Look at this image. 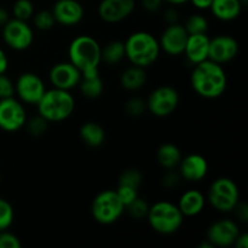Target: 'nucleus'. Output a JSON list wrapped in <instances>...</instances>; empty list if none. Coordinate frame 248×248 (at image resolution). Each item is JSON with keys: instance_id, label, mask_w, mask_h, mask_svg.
<instances>
[{"instance_id": "nucleus-37", "label": "nucleus", "mask_w": 248, "mask_h": 248, "mask_svg": "<svg viewBox=\"0 0 248 248\" xmlns=\"http://www.w3.org/2000/svg\"><path fill=\"white\" fill-rule=\"evenodd\" d=\"M22 244L18 237L12 232L4 230L0 232V248H21Z\"/></svg>"}, {"instance_id": "nucleus-33", "label": "nucleus", "mask_w": 248, "mask_h": 248, "mask_svg": "<svg viewBox=\"0 0 248 248\" xmlns=\"http://www.w3.org/2000/svg\"><path fill=\"white\" fill-rule=\"evenodd\" d=\"M24 127L27 128L28 133L33 137H40V136L45 135L46 131H47L48 123L43 118L41 115L33 116L31 119H27V123L24 125Z\"/></svg>"}, {"instance_id": "nucleus-41", "label": "nucleus", "mask_w": 248, "mask_h": 248, "mask_svg": "<svg viewBox=\"0 0 248 248\" xmlns=\"http://www.w3.org/2000/svg\"><path fill=\"white\" fill-rule=\"evenodd\" d=\"M234 212L236 213V217L239 218V220L241 223H247L248 222V207L246 203L239 202L236 205V207L234 208Z\"/></svg>"}, {"instance_id": "nucleus-34", "label": "nucleus", "mask_w": 248, "mask_h": 248, "mask_svg": "<svg viewBox=\"0 0 248 248\" xmlns=\"http://www.w3.org/2000/svg\"><path fill=\"white\" fill-rule=\"evenodd\" d=\"M125 111L132 118H140L147 111V102L140 97H131L126 101Z\"/></svg>"}, {"instance_id": "nucleus-21", "label": "nucleus", "mask_w": 248, "mask_h": 248, "mask_svg": "<svg viewBox=\"0 0 248 248\" xmlns=\"http://www.w3.org/2000/svg\"><path fill=\"white\" fill-rule=\"evenodd\" d=\"M242 7L240 0H213L210 10L219 21L232 22L241 15Z\"/></svg>"}, {"instance_id": "nucleus-45", "label": "nucleus", "mask_w": 248, "mask_h": 248, "mask_svg": "<svg viewBox=\"0 0 248 248\" xmlns=\"http://www.w3.org/2000/svg\"><path fill=\"white\" fill-rule=\"evenodd\" d=\"M9 19H10V14L4 9V7L0 6V27L4 26Z\"/></svg>"}, {"instance_id": "nucleus-22", "label": "nucleus", "mask_w": 248, "mask_h": 248, "mask_svg": "<svg viewBox=\"0 0 248 248\" xmlns=\"http://www.w3.org/2000/svg\"><path fill=\"white\" fill-rule=\"evenodd\" d=\"M79 136L84 144L90 148L101 147L106 140V131L98 123L94 121H87L82 124L79 130Z\"/></svg>"}, {"instance_id": "nucleus-46", "label": "nucleus", "mask_w": 248, "mask_h": 248, "mask_svg": "<svg viewBox=\"0 0 248 248\" xmlns=\"http://www.w3.org/2000/svg\"><path fill=\"white\" fill-rule=\"evenodd\" d=\"M164 1L169 2L170 5H173V6H179V5H184L190 2V0H164Z\"/></svg>"}, {"instance_id": "nucleus-32", "label": "nucleus", "mask_w": 248, "mask_h": 248, "mask_svg": "<svg viewBox=\"0 0 248 248\" xmlns=\"http://www.w3.org/2000/svg\"><path fill=\"white\" fill-rule=\"evenodd\" d=\"M15 219V211L6 199L0 198V232L7 230Z\"/></svg>"}, {"instance_id": "nucleus-13", "label": "nucleus", "mask_w": 248, "mask_h": 248, "mask_svg": "<svg viewBox=\"0 0 248 248\" xmlns=\"http://www.w3.org/2000/svg\"><path fill=\"white\" fill-rule=\"evenodd\" d=\"M81 77V72L69 61L56 63L48 73V80L52 87L65 91H72L79 86Z\"/></svg>"}, {"instance_id": "nucleus-25", "label": "nucleus", "mask_w": 248, "mask_h": 248, "mask_svg": "<svg viewBox=\"0 0 248 248\" xmlns=\"http://www.w3.org/2000/svg\"><path fill=\"white\" fill-rule=\"evenodd\" d=\"M79 90L84 97L89 99H96L102 96L104 91V82L99 73L90 75H82L79 82Z\"/></svg>"}, {"instance_id": "nucleus-7", "label": "nucleus", "mask_w": 248, "mask_h": 248, "mask_svg": "<svg viewBox=\"0 0 248 248\" xmlns=\"http://www.w3.org/2000/svg\"><path fill=\"white\" fill-rule=\"evenodd\" d=\"M94 220L102 225H110L118 222L125 213V205L115 190H103L97 194L91 206Z\"/></svg>"}, {"instance_id": "nucleus-39", "label": "nucleus", "mask_w": 248, "mask_h": 248, "mask_svg": "<svg viewBox=\"0 0 248 248\" xmlns=\"http://www.w3.org/2000/svg\"><path fill=\"white\" fill-rule=\"evenodd\" d=\"M164 0H142V6L148 12H157L162 7Z\"/></svg>"}, {"instance_id": "nucleus-4", "label": "nucleus", "mask_w": 248, "mask_h": 248, "mask_svg": "<svg viewBox=\"0 0 248 248\" xmlns=\"http://www.w3.org/2000/svg\"><path fill=\"white\" fill-rule=\"evenodd\" d=\"M36 108L39 115L43 116L47 123H61L74 113L75 99L70 91L52 87L46 90L36 104Z\"/></svg>"}, {"instance_id": "nucleus-2", "label": "nucleus", "mask_w": 248, "mask_h": 248, "mask_svg": "<svg viewBox=\"0 0 248 248\" xmlns=\"http://www.w3.org/2000/svg\"><path fill=\"white\" fill-rule=\"evenodd\" d=\"M101 52L102 46L98 41L86 34L73 39L68 47L69 62L81 72V75L99 73L98 68L102 63Z\"/></svg>"}, {"instance_id": "nucleus-6", "label": "nucleus", "mask_w": 248, "mask_h": 248, "mask_svg": "<svg viewBox=\"0 0 248 248\" xmlns=\"http://www.w3.org/2000/svg\"><path fill=\"white\" fill-rule=\"evenodd\" d=\"M207 200L218 212H232L240 202L239 186L228 177L215 179L208 188Z\"/></svg>"}, {"instance_id": "nucleus-1", "label": "nucleus", "mask_w": 248, "mask_h": 248, "mask_svg": "<svg viewBox=\"0 0 248 248\" xmlns=\"http://www.w3.org/2000/svg\"><path fill=\"white\" fill-rule=\"evenodd\" d=\"M190 84L194 91L200 97L215 99L225 92L228 78L222 64L206 60L194 65L190 75Z\"/></svg>"}, {"instance_id": "nucleus-47", "label": "nucleus", "mask_w": 248, "mask_h": 248, "mask_svg": "<svg viewBox=\"0 0 248 248\" xmlns=\"http://www.w3.org/2000/svg\"><path fill=\"white\" fill-rule=\"evenodd\" d=\"M199 247H200V248H215V247L212 246V245L210 244V242L207 241V240H206L205 242H202V244L199 245Z\"/></svg>"}, {"instance_id": "nucleus-8", "label": "nucleus", "mask_w": 248, "mask_h": 248, "mask_svg": "<svg viewBox=\"0 0 248 248\" xmlns=\"http://www.w3.org/2000/svg\"><path fill=\"white\" fill-rule=\"evenodd\" d=\"M147 110L157 118L171 115L179 104V93L174 87L164 85L153 90L147 101Z\"/></svg>"}, {"instance_id": "nucleus-43", "label": "nucleus", "mask_w": 248, "mask_h": 248, "mask_svg": "<svg viewBox=\"0 0 248 248\" xmlns=\"http://www.w3.org/2000/svg\"><path fill=\"white\" fill-rule=\"evenodd\" d=\"M7 68H9V58H7L6 53L4 52V50L0 47V74L6 73Z\"/></svg>"}, {"instance_id": "nucleus-27", "label": "nucleus", "mask_w": 248, "mask_h": 248, "mask_svg": "<svg viewBox=\"0 0 248 248\" xmlns=\"http://www.w3.org/2000/svg\"><path fill=\"white\" fill-rule=\"evenodd\" d=\"M189 35L191 34H206L208 31V21L201 14H194L186 19L183 24Z\"/></svg>"}, {"instance_id": "nucleus-17", "label": "nucleus", "mask_w": 248, "mask_h": 248, "mask_svg": "<svg viewBox=\"0 0 248 248\" xmlns=\"http://www.w3.org/2000/svg\"><path fill=\"white\" fill-rule=\"evenodd\" d=\"M56 23L64 27H73L84 19V6L78 0H57L52 7Z\"/></svg>"}, {"instance_id": "nucleus-10", "label": "nucleus", "mask_w": 248, "mask_h": 248, "mask_svg": "<svg viewBox=\"0 0 248 248\" xmlns=\"http://www.w3.org/2000/svg\"><path fill=\"white\" fill-rule=\"evenodd\" d=\"M45 91V82L33 72L22 73L15 82V93L22 103L28 106H36Z\"/></svg>"}, {"instance_id": "nucleus-14", "label": "nucleus", "mask_w": 248, "mask_h": 248, "mask_svg": "<svg viewBox=\"0 0 248 248\" xmlns=\"http://www.w3.org/2000/svg\"><path fill=\"white\" fill-rule=\"evenodd\" d=\"M135 9L136 0H102L97 12L103 22L115 24L128 18Z\"/></svg>"}, {"instance_id": "nucleus-20", "label": "nucleus", "mask_w": 248, "mask_h": 248, "mask_svg": "<svg viewBox=\"0 0 248 248\" xmlns=\"http://www.w3.org/2000/svg\"><path fill=\"white\" fill-rule=\"evenodd\" d=\"M205 195L196 189L184 191L179 198L178 203H177L179 211L184 217H195V216L200 215L205 208Z\"/></svg>"}, {"instance_id": "nucleus-26", "label": "nucleus", "mask_w": 248, "mask_h": 248, "mask_svg": "<svg viewBox=\"0 0 248 248\" xmlns=\"http://www.w3.org/2000/svg\"><path fill=\"white\" fill-rule=\"evenodd\" d=\"M102 62L108 65H116L125 58V44L121 40H111L102 47Z\"/></svg>"}, {"instance_id": "nucleus-49", "label": "nucleus", "mask_w": 248, "mask_h": 248, "mask_svg": "<svg viewBox=\"0 0 248 248\" xmlns=\"http://www.w3.org/2000/svg\"><path fill=\"white\" fill-rule=\"evenodd\" d=\"M0 183H1V176H0Z\"/></svg>"}, {"instance_id": "nucleus-38", "label": "nucleus", "mask_w": 248, "mask_h": 248, "mask_svg": "<svg viewBox=\"0 0 248 248\" xmlns=\"http://www.w3.org/2000/svg\"><path fill=\"white\" fill-rule=\"evenodd\" d=\"M182 182V177L179 174V172L174 171L173 170H167L166 173L162 176L161 183L162 186H165L166 189H174L181 184Z\"/></svg>"}, {"instance_id": "nucleus-48", "label": "nucleus", "mask_w": 248, "mask_h": 248, "mask_svg": "<svg viewBox=\"0 0 248 248\" xmlns=\"http://www.w3.org/2000/svg\"><path fill=\"white\" fill-rule=\"evenodd\" d=\"M240 2H241L242 6H244V7L247 5V0H240Z\"/></svg>"}, {"instance_id": "nucleus-24", "label": "nucleus", "mask_w": 248, "mask_h": 248, "mask_svg": "<svg viewBox=\"0 0 248 248\" xmlns=\"http://www.w3.org/2000/svg\"><path fill=\"white\" fill-rule=\"evenodd\" d=\"M182 152L173 143H165L160 145L156 152V160L165 170L177 169L182 160Z\"/></svg>"}, {"instance_id": "nucleus-9", "label": "nucleus", "mask_w": 248, "mask_h": 248, "mask_svg": "<svg viewBox=\"0 0 248 248\" xmlns=\"http://www.w3.org/2000/svg\"><path fill=\"white\" fill-rule=\"evenodd\" d=\"M2 40L15 51H24L31 46L34 41L33 28L27 21L10 18L2 26Z\"/></svg>"}, {"instance_id": "nucleus-23", "label": "nucleus", "mask_w": 248, "mask_h": 248, "mask_svg": "<svg viewBox=\"0 0 248 248\" xmlns=\"http://www.w3.org/2000/svg\"><path fill=\"white\" fill-rule=\"evenodd\" d=\"M147 82V73L145 68L131 65L126 68L120 75V84L127 91H138Z\"/></svg>"}, {"instance_id": "nucleus-28", "label": "nucleus", "mask_w": 248, "mask_h": 248, "mask_svg": "<svg viewBox=\"0 0 248 248\" xmlns=\"http://www.w3.org/2000/svg\"><path fill=\"white\" fill-rule=\"evenodd\" d=\"M150 205L144 200V199L140 198L138 196L136 200H133L132 202L128 203L125 207V212L128 213L130 217H132L133 219L140 220V219H147L148 212H149Z\"/></svg>"}, {"instance_id": "nucleus-11", "label": "nucleus", "mask_w": 248, "mask_h": 248, "mask_svg": "<svg viewBox=\"0 0 248 248\" xmlns=\"http://www.w3.org/2000/svg\"><path fill=\"white\" fill-rule=\"evenodd\" d=\"M26 107L19 99H0V128L5 132H17L27 123Z\"/></svg>"}, {"instance_id": "nucleus-29", "label": "nucleus", "mask_w": 248, "mask_h": 248, "mask_svg": "<svg viewBox=\"0 0 248 248\" xmlns=\"http://www.w3.org/2000/svg\"><path fill=\"white\" fill-rule=\"evenodd\" d=\"M35 14V7L31 0H16L12 6V15L14 18L28 21Z\"/></svg>"}, {"instance_id": "nucleus-31", "label": "nucleus", "mask_w": 248, "mask_h": 248, "mask_svg": "<svg viewBox=\"0 0 248 248\" xmlns=\"http://www.w3.org/2000/svg\"><path fill=\"white\" fill-rule=\"evenodd\" d=\"M143 183V174L140 173V170L137 169H127L120 174L119 177L118 186H126L131 188L140 189Z\"/></svg>"}, {"instance_id": "nucleus-12", "label": "nucleus", "mask_w": 248, "mask_h": 248, "mask_svg": "<svg viewBox=\"0 0 248 248\" xmlns=\"http://www.w3.org/2000/svg\"><path fill=\"white\" fill-rule=\"evenodd\" d=\"M240 232H241L236 222L232 219H219L207 228L206 240L213 247L234 246Z\"/></svg>"}, {"instance_id": "nucleus-18", "label": "nucleus", "mask_w": 248, "mask_h": 248, "mask_svg": "<svg viewBox=\"0 0 248 248\" xmlns=\"http://www.w3.org/2000/svg\"><path fill=\"white\" fill-rule=\"evenodd\" d=\"M178 167L182 179L191 183L201 182L208 173L207 160L200 154H189L182 157Z\"/></svg>"}, {"instance_id": "nucleus-42", "label": "nucleus", "mask_w": 248, "mask_h": 248, "mask_svg": "<svg viewBox=\"0 0 248 248\" xmlns=\"http://www.w3.org/2000/svg\"><path fill=\"white\" fill-rule=\"evenodd\" d=\"M212 1L213 0H190V2L194 5V7L198 10H200V11L210 9Z\"/></svg>"}, {"instance_id": "nucleus-5", "label": "nucleus", "mask_w": 248, "mask_h": 248, "mask_svg": "<svg viewBox=\"0 0 248 248\" xmlns=\"http://www.w3.org/2000/svg\"><path fill=\"white\" fill-rule=\"evenodd\" d=\"M147 219L152 229L157 234L172 235L182 228L184 216L176 203L161 200L150 206Z\"/></svg>"}, {"instance_id": "nucleus-35", "label": "nucleus", "mask_w": 248, "mask_h": 248, "mask_svg": "<svg viewBox=\"0 0 248 248\" xmlns=\"http://www.w3.org/2000/svg\"><path fill=\"white\" fill-rule=\"evenodd\" d=\"M115 191L119 198H120V200L123 201L124 205H125V207L138 198V190L135 188H131V186H118V189Z\"/></svg>"}, {"instance_id": "nucleus-16", "label": "nucleus", "mask_w": 248, "mask_h": 248, "mask_svg": "<svg viewBox=\"0 0 248 248\" xmlns=\"http://www.w3.org/2000/svg\"><path fill=\"white\" fill-rule=\"evenodd\" d=\"M188 36L189 34L183 24H167V27L162 31L161 36H160V48L170 56L182 55L184 52Z\"/></svg>"}, {"instance_id": "nucleus-3", "label": "nucleus", "mask_w": 248, "mask_h": 248, "mask_svg": "<svg viewBox=\"0 0 248 248\" xmlns=\"http://www.w3.org/2000/svg\"><path fill=\"white\" fill-rule=\"evenodd\" d=\"M125 58L132 65L148 68L154 64L159 58L161 48L159 40L148 31H135L124 41Z\"/></svg>"}, {"instance_id": "nucleus-30", "label": "nucleus", "mask_w": 248, "mask_h": 248, "mask_svg": "<svg viewBox=\"0 0 248 248\" xmlns=\"http://www.w3.org/2000/svg\"><path fill=\"white\" fill-rule=\"evenodd\" d=\"M33 23L39 31H50L55 27L56 19L51 10H40L33 15Z\"/></svg>"}, {"instance_id": "nucleus-44", "label": "nucleus", "mask_w": 248, "mask_h": 248, "mask_svg": "<svg viewBox=\"0 0 248 248\" xmlns=\"http://www.w3.org/2000/svg\"><path fill=\"white\" fill-rule=\"evenodd\" d=\"M234 246L236 248H247L248 247V235L246 232H240L237 236L236 241H235Z\"/></svg>"}, {"instance_id": "nucleus-15", "label": "nucleus", "mask_w": 248, "mask_h": 248, "mask_svg": "<svg viewBox=\"0 0 248 248\" xmlns=\"http://www.w3.org/2000/svg\"><path fill=\"white\" fill-rule=\"evenodd\" d=\"M240 45L237 40L227 34H220L210 39L208 60L219 64L229 63L239 55Z\"/></svg>"}, {"instance_id": "nucleus-40", "label": "nucleus", "mask_w": 248, "mask_h": 248, "mask_svg": "<svg viewBox=\"0 0 248 248\" xmlns=\"http://www.w3.org/2000/svg\"><path fill=\"white\" fill-rule=\"evenodd\" d=\"M164 19L167 24H174L178 23L179 21V14L174 7H169L165 10L164 12Z\"/></svg>"}, {"instance_id": "nucleus-19", "label": "nucleus", "mask_w": 248, "mask_h": 248, "mask_svg": "<svg viewBox=\"0 0 248 248\" xmlns=\"http://www.w3.org/2000/svg\"><path fill=\"white\" fill-rule=\"evenodd\" d=\"M210 36L206 34H191L188 36L184 55L190 64H199L208 60V48H210Z\"/></svg>"}, {"instance_id": "nucleus-36", "label": "nucleus", "mask_w": 248, "mask_h": 248, "mask_svg": "<svg viewBox=\"0 0 248 248\" xmlns=\"http://www.w3.org/2000/svg\"><path fill=\"white\" fill-rule=\"evenodd\" d=\"M15 96V82L4 74H0V99Z\"/></svg>"}]
</instances>
